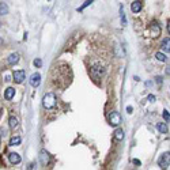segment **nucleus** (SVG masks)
Listing matches in <instances>:
<instances>
[{"label": "nucleus", "instance_id": "1", "mask_svg": "<svg viewBox=\"0 0 170 170\" xmlns=\"http://www.w3.org/2000/svg\"><path fill=\"white\" fill-rule=\"evenodd\" d=\"M42 105H44L45 109L48 110H52L56 107V105H57V98H56V94L55 93H48L44 95V98H42Z\"/></svg>", "mask_w": 170, "mask_h": 170}, {"label": "nucleus", "instance_id": "2", "mask_svg": "<svg viewBox=\"0 0 170 170\" xmlns=\"http://www.w3.org/2000/svg\"><path fill=\"white\" fill-rule=\"evenodd\" d=\"M90 74H91V76H93V79H99V78L105 74L104 66H102L101 63L94 64V66L91 67V69H90Z\"/></svg>", "mask_w": 170, "mask_h": 170}, {"label": "nucleus", "instance_id": "3", "mask_svg": "<svg viewBox=\"0 0 170 170\" xmlns=\"http://www.w3.org/2000/svg\"><path fill=\"white\" fill-rule=\"evenodd\" d=\"M158 166L161 169H167L170 166V152H163L158 159Z\"/></svg>", "mask_w": 170, "mask_h": 170}, {"label": "nucleus", "instance_id": "4", "mask_svg": "<svg viewBox=\"0 0 170 170\" xmlns=\"http://www.w3.org/2000/svg\"><path fill=\"white\" fill-rule=\"evenodd\" d=\"M109 123H110V125L117 127L118 124L121 123L120 113H118V112H112V113H110V114H109Z\"/></svg>", "mask_w": 170, "mask_h": 170}, {"label": "nucleus", "instance_id": "5", "mask_svg": "<svg viewBox=\"0 0 170 170\" xmlns=\"http://www.w3.org/2000/svg\"><path fill=\"white\" fill-rule=\"evenodd\" d=\"M29 82H30V85L33 86V87H38L40 83H41V75H40L38 72H34V74L30 76Z\"/></svg>", "mask_w": 170, "mask_h": 170}, {"label": "nucleus", "instance_id": "6", "mask_svg": "<svg viewBox=\"0 0 170 170\" xmlns=\"http://www.w3.org/2000/svg\"><path fill=\"white\" fill-rule=\"evenodd\" d=\"M25 71H14V74H12V78H14V82L15 83H22L23 80H25Z\"/></svg>", "mask_w": 170, "mask_h": 170}, {"label": "nucleus", "instance_id": "7", "mask_svg": "<svg viewBox=\"0 0 170 170\" xmlns=\"http://www.w3.org/2000/svg\"><path fill=\"white\" fill-rule=\"evenodd\" d=\"M150 33H151V36L155 37V38L161 36V27H159V25H158L156 22L151 23V26H150Z\"/></svg>", "mask_w": 170, "mask_h": 170}, {"label": "nucleus", "instance_id": "8", "mask_svg": "<svg viewBox=\"0 0 170 170\" xmlns=\"http://www.w3.org/2000/svg\"><path fill=\"white\" fill-rule=\"evenodd\" d=\"M49 152H48L47 150H41L40 151V161H41V163L44 165V166H47L48 163H49Z\"/></svg>", "mask_w": 170, "mask_h": 170}, {"label": "nucleus", "instance_id": "9", "mask_svg": "<svg viewBox=\"0 0 170 170\" xmlns=\"http://www.w3.org/2000/svg\"><path fill=\"white\" fill-rule=\"evenodd\" d=\"M8 159H10V162H11L12 165L21 163V156H19V154H17V152H10L8 154Z\"/></svg>", "mask_w": 170, "mask_h": 170}, {"label": "nucleus", "instance_id": "10", "mask_svg": "<svg viewBox=\"0 0 170 170\" xmlns=\"http://www.w3.org/2000/svg\"><path fill=\"white\" fill-rule=\"evenodd\" d=\"M142 8H143V3H142V2H139V0H135V2H132V4H131L132 12H139Z\"/></svg>", "mask_w": 170, "mask_h": 170}, {"label": "nucleus", "instance_id": "11", "mask_svg": "<svg viewBox=\"0 0 170 170\" xmlns=\"http://www.w3.org/2000/svg\"><path fill=\"white\" fill-rule=\"evenodd\" d=\"M7 61H8V64L14 66V64H17L18 61H19V55H18V53H11V55L7 57Z\"/></svg>", "mask_w": 170, "mask_h": 170}, {"label": "nucleus", "instance_id": "12", "mask_svg": "<svg viewBox=\"0 0 170 170\" xmlns=\"http://www.w3.org/2000/svg\"><path fill=\"white\" fill-rule=\"evenodd\" d=\"M14 95H15V90L12 87H8V88H6V91H4V98L6 99H12L14 98Z\"/></svg>", "mask_w": 170, "mask_h": 170}, {"label": "nucleus", "instance_id": "13", "mask_svg": "<svg viewBox=\"0 0 170 170\" xmlns=\"http://www.w3.org/2000/svg\"><path fill=\"white\" fill-rule=\"evenodd\" d=\"M8 123H10V127H11L12 129H17L18 125H19V121H18V118L15 117V116H11V117H10Z\"/></svg>", "mask_w": 170, "mask_h": 170}, {"label": "nucleus", "instance_id": "14", "mask_svg": "<svg viewBox=\"0 0 170 170\" xmlns=\"http://www.w3.org/2000/svg\"><path fill=\"white\" fill-rule=\"evenodd\" d=\"M156 129H158L161 133H167V131H169V128H167V125L165 123H158L156 124Z\"/></svg>", "mask_w": 170, "mask_h": 170}, {"label": "nucleus", "instance_id": "15", "mask_svg": "<svg viewBox=\"0 0 170 170\" xmlns=\"http://www.w3.org/2000/svg\"><path fill=\"white\" fill-rule=\"evenodd\" d=\"M114 139L117 140V142H121V140L124 139V131L123 129H116L114 131Z\"/></svg>", "mask_w": 170, "mask_h": 170}, {"label": "nucleus", "instance_id": "16", "mask_svg": "<svg viewBox=\"0 0 170 170\" xmlns=\"http://www.w3.org/2000/svg\"><path fill=\"white\" fill-rule=\"evenodd\" d=\"M161 48L163 50H166V52H170V38H165L163 41H162Z\"/></svg>", "mask_w": 170, "mask_h": 170}, {"label": "nucleus", "instance_id": "17", "mask_svg": "<svg viewBox=\"0 0 170 170\" xmlns=\"http://www.w3.org/2000/svg\"><path fill=\"white\" fill-rule=\"evenodd\" d=\"M21 142H22V139L19 136H12L11 140H10V146H19Z\"/></svg>", "mask_w": 170, "mask_h": 170}, {"label": "nucleus", "instance_id": "18", "mask_svg": "<svg viewBox=\"0 0 170 170\" xmlns=\"http://www.w3.org/2000/svg\"><path fill=\"white\" fill-rule=\"evenodd\" d=\"M7 12H8V7H7V4L6 3H2V4H0V14L6 15Z\"/></svg>", "mask_w": 170, "mask_h": 170}, {"label": "nucleus", "instance_id": "19", "mask_svg": "<svg viewBox=\"0 0 170 170\" xmlns=\"http://www.w3.org/2000/svg\"><path fill=\"white\" fill-rule=\"evenodd\" d=\"M155 57H156V60H159V61H166V55H163V53H161V52H158V53H155Z\"/></svg>", "mask_w": 170, "mask_h": 170}, {"label": "nucleus", "instance_id": "20", "mask_svg": "<svg viewBox=\"0 0 170 170\" xmlns=\"http://www.w3.org/2000/svg\"><path fill=\"white\" fill-rule=\"evenodd\" d=\"M93 3V2H91V0H87V2H85V3H83V6H80L79 8H78V11H83V10L86 8V7L87 6H90V4Z\"/></svg>", "mask_w": 170, "mask_h": 170}, {"label": "nucleus", "instance_id": "21", "mask_svg": "<svg viewBox=\"0 0 170 170\" xmlns=\"http://www.w3.org/2000/svg\"><path fill=\"white\" fill-rule=\"evenodd\" d=\"M162 116H163V118L166 121H170V113L167 112V110H163V113H162Z\"/></svg>", "mask_w": 170, "mask_h": 170}, {"label": "nucleus", "instance_id": "22", "mask_svg": "<svg viewBox=\"0 0 170 170\" xmlns=\"http://www.w3.org/2000/svg\"><path fill=\"white\" fill-rule=\"evenodd\" d=\"M34 66H36V67H38V68H40V67L42 66V61H41V59H36V60H34Z\"/></svg>", "mask_w": 170, "mask_h": 170}, {"label": "nucleus", "instance_id": "23", "mask_svg": "<svg viewBox=\"0 0 170 170\" xmlns=\"http://www.w3.org/2000/svg\"><path fill=\"white\" fill-rule=\"evenodd\" d=\"M147 99H148V101H150V102H155V97H154L152 94H150V95L147 97Z\"/></svg>", "mask_w": 170, "mask_h": 170}, {"label": "nucleus", "instance_id": "24", "mask_svg": "<svg viewBox=\"0 0 170 170\" xmlns=\"http://www.w3.org/2000/svg\"><path fill=\"white\" fill-rule=\"evenodd\" d=\"M155 79H156V82H158L159 85H161V83H162V78H161V76H156Z\"/></svg>", "mask_w": 170, "mask_h": 170}, {"label": "nucleus", "instance_id": "25", "mask_svg": "<svg viewBox=\"0 0 170 170\" xmlns=\"http://www.w3.org/2000/svg\"><path fill=\"white\" fill-rule=\"evenodd\" d=\"M132 110H133L132 109V106H127V112L128 113H132Z\"/></svg>", "mask_w": 170, "mask_h": 170}, {"label": "nucleus", "instance_id": "26", "mask_svg": "<svg viewBox=\"0 0 170 170\" xmlns=\"http://www.w3.org/2000/svg\"><path fill=\"white\" fill-rule=\"evenodd\" d=\"M133 163L135 165H140V161H139V159H133Z\"/></svg>", "mask_w": 170, "mask_h": 170}, {"label": "nucleus", "instance_id": "27", "mask_svg": "<svg viewBox=\"0 0 170 170\" xmlns=\"http://www.w3.org/2000/svg\"><path fill=\"white\" fill-rule=\"evenodd\" d=\"M167 31H169V33H170V21H169V22H167Z\"/></svg>", "mask_w": 170, "mask_h": 170}, {"label": "nucleus", "instance_id": "28", "mask_svg": "<svg viewBox=\"0 0 170 170\" xmlns=\"http://www.w3.org/2000/svg\"><path fill=\"white\" fill-rule=\"evenodd\" d=\"M167 74H170V67H167Z\"/></svg>", "mask_w": 170, "mask_h": 170}]
</instances>
